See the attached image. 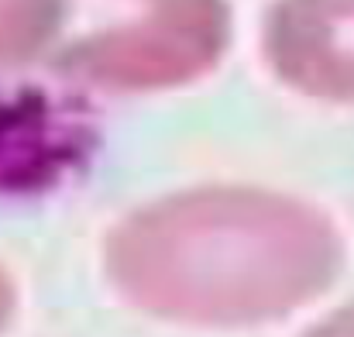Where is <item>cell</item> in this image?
Wrapping results in <instances>:
<instances>
[{"mask_svg": "<svg viewBox=\"0 0 354 337\" xmlns=\"http://www.w3.org/2000/svg\"><path fill=\"white\" fill-rule=\"evenodd\" d=\"M306 337H354V307L334 313L330 320H324L320 327H313Z\"/></svg>", "mask_w": 354, "mask_h": 337, "instance_id": "obj_6", "label": "cell"}, {"mask_svg": "<svg viewBox=\"0 0 354 337\" xmlns=\"http://www.w3.org/2000/svg\"><path fill=\"white\" fill-rule=\"evenodd\" d=\"M341 237L306 203L258 190H200L131 214L107 272L138 310L196 327L275 320L320 296Z\"/></svg>", "mask_w": 354, "mask_h": 337, "instance_id": "obj_1", "label": "cell"}, {"mask_svg": "<svg viewBox=\"0 0 354 337\" xmlns=\"http://www.w3.org/2000/svg\"><path fill=\"white\" fill-rule=\"evenodd\" d=\"M265 55L292 90L354 104V0H279L265 24Z\"/></svg>", "mask_w": 354, "mask_h": 337, "instance_id": "obj_3", "label": "cell"}, {"mask_svg": "<svg viewBox=\"0 0 354 337\" xmlns=\"http://www.w3.org/2000/svg\"><path fill=\"white\" fill-rule=\"evenodd\" d=\"M10 310H14V286H10V279H7V272L0 268V327L7 324V317H10Z\"/></svg>", "mask_w": 354, "mask_h": 337, "instance_id": "obj_7", "label": "cell"}, {"mask_svg": "<svg viewBox=\"0 0 354 337\" xmlns=\"http://www.w3.org/2000/svg\"><path fill=\"white\" fill-rule=\"evenodd\" d=\"M62 0H0V66L38 55L62 28Z\"/></svg>", "mask_w": 354, "mask_h": 337, "instance_id": "obj_5", "label": "cell"}, {"mask_svg": "<svg viewBox=\"0 0 354 337\" xmlns=\"http://www.w3.org/2000/svg\"><path fill=\"white\" fill-rule=\"evenodd\" d=\"M86 148V120L41 90L0 93V193H31L62 179Z\"/></svg>", "mask_w": 354, "mask_h": 337, "instance_id": "obj_4", "label": "cell"}, {"mask_svg": "<svg viewBox=\"0 0 354 337\" xmlns=\"http://www.w3.org/2000/svg\"><path fill=\"white\" fill-rule=\"evenodd\" d=\"M224 0H120L118 14L59 55V73L114 93L183 86L224 55Z\"/></svg>", "mask_w": 354, "mask_h": 337, "instance_id": "obj_2", "label": "cell"}]
</instances>
